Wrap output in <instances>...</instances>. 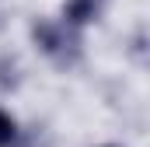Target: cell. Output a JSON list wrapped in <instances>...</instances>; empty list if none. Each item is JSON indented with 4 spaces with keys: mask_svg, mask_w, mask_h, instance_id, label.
<instances>
[{
    "mask_svg": "<svg viewBox=\"0 0 150 147\" xmlns=\"http://www.w3.org/2000/svg\"><path fill=\"white\" fill-rule=\"evenodd\" d=\"M105 147H112V144H105Z\"/></svg>",
    "mask_w": 150,
    "mask_h": 147,
    "instance_id": "4",
    "label": "cell"
},
{
    "mask_svg": "<svg viewBox=\"0 0 150 147\" xmlns=\"http://www.w3.org/2000/svg\"><path fill=\"white\" fill-rule=\"evenodd\" d=\"M101 7H105V0H67L63 18H67V25H70V28H80V25L94 21V18L101 14Z\"/></svg>",
    "mask_w": 150,
    "mask_h": 147,
    "instance_id": "2",
    "label": "cell"
},
{
    "mask_svg": "<svg viewBox=\"0 0 150 147\" xmlns=\"http://www.w3.org/2000/svg\"><path fill=\"white\" fill-rule=\"evenodd\" d=\"M18 137H21L18 119H14L7 109H0V147H18Z\"/></svg>",
    "mask_w": 150,
    "mask_h": 147,
    "instance_id": "3",
    "label": "cell"
},
{
    "mask_svg": "<svg viewBox=\"0 0 150 147\" xmlns=\"http://www.w3.org/2000/svg\"><path fill=\"white\" fill-rule=\"evenodd\" d=\"M32 39H35V46L49 56V60H56V63H74L77 60V42L74 35H70V25L63 21H35L32 25Z\"/></svg>",
    "mask_w": 150,
    "mask_h": 147,
    "instance_id": "1",
    "label": "cell"
}]
</instances>
